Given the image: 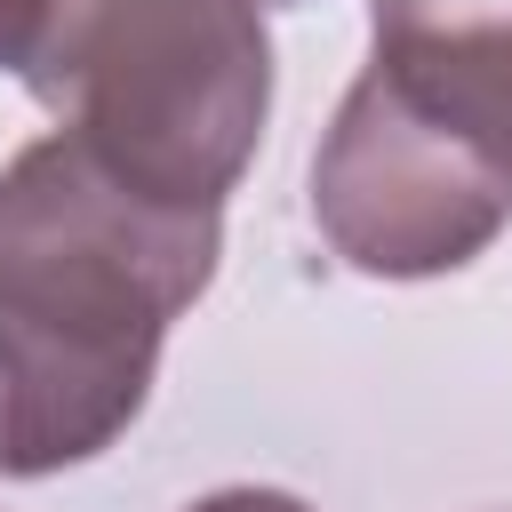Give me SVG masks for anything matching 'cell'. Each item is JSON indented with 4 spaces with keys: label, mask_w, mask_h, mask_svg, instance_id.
I'll list each match as a JSON object with an SVG mask.
<instances>
[{
    "label": "cell",
    "mask_w": 512,
    "mask_h": 512,
    "mask_svg": "<svg viewBox=\"0 0 512 512\" xmlns=\"http://www.w3.org/2000/svg\"><path fill=\"white\" fill-rule=\"evenodd\" d=\"M24 88L120 184L216 208L248 176L272 112L256 0H48Z\"/></svg>",
    "instance_id": "obj_2"
},
{
    "label": "cell",
    "mask_w": 512,
    "mask_h": 512,
    "mask_svg": "<svg viewBox=\"0 0 512 512\" xmlns=\"http://www.w3.org/2000/svg\"><path fill=\"white\" fill-rule=\"evenodd\" d=\"M256 8H280V0H256Z\"/></svg>",
    "instance_id": "obj_7"
},
{
    "label": "cell",
    "mask_w": 512,
    "mask_h": 512,
    "mask_svg": "<svg viewBox=\"0 0 512 512\" xmlns=\"http://www.w3.org/2000/svg\"><path fill=\"white\" fill-rule=\"evenodd\" d=\"M216 256V208L120 184L64 128L32 136L0 168V472L48 480L104 456L144 416Z\"/></svg>",
    "instance_id": "obj_1"
},
{
    "label": "cell",
    "mask_w": 512,
    "mask_h": 512,
    "mask_svg": "<svg viewBox=\"0 0 512 512\" xmlns=\"http://www.w3.org/2000/svg\"><path fill=\"white\" fill-rule=\"evenodd\" d=\"M376 72L512 168V0H368Z\"/></svg>",
    "instance_id": "obj_4"
},
{
    "label": "cell",
    "mask_w": 512,
    "mask_h": 512,
    "mask_svg": "<svg viewBox=\"0 0 512 512\" xmlns=\"http://www.w3.org/2000/svg\"><path fill=\"white\" fill-rule=\"evenodd\" d=\"M40 8L48 0H0V72H24L32 32H40Z\"/></svg>",
    "instance_id": "obj_5"
},
{
    "label": "cell",
    "mask_w": 512,
    "mask_h": 512,
    "mask_svg": "<svg viewBox=\"0 0 512 512\" xmlns=\"http://www.w3.org/2000/svg\"><path fill=\"white\" fill-rule=\"evenodd\" d=\"M312 224L368 280H440L512 224V168L368 64L320 128Z\"/></svg>",
    "instance_id": "obj_3"
},
{
    "label": "cell",
    "mask_w": 512,
    "mask_h": 512,
    "mask_svg": "<svg viewBox=\"0 0 512 512\" xmlns=\"http://www.w3.org/2000/svg\"><path fill=\"white\" fill-rule=\"evenodd\" d=\"M184 512H312V504L288 496V488H216V496H200Z\"/></svg>",
    "instance_id": "obj_6"
}]
</instances>
